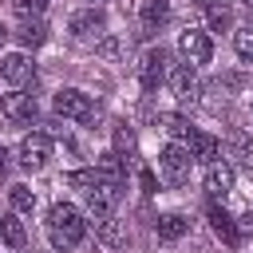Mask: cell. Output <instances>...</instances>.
<instances>
[{"instance_id": "obj_1", "label": "cell", "mask_w": 253, "mask_h": 253, "mask_svg": "<svg viewBox=\"0 0 253 253\" xmlns=\"http://www.w3.org/2000/svg\"><path fill=\"white\" fill-rule=\"evenodd\" d=\"M83 233H87V221H83V210L79 206H71V202H55L51 210H47V237H51V245L55 249H75L79 241H83Z\"/></svg>"}, {"instance_id": "obj_2", "label": "cell", "mask_w": 253, "mask_h": 253, "mask_svg": "<svg viewBox=\"0 0 253 253\" xmlns=\"http://www.w3.org/2000/svg\"><path fill=\"white\" fill-rule=\"evenodd\" d=\"M190 166H194V158H190V150L182 142H166L158 150V174H162L166 186H182L190 178Z\"/></svg>"}, {"instance_id": "obj_3", "label": "cell", "mask_w": 253, "mask_h": 253, "mask_svg": "<svg viewBox=\"0 0 253 253\" xmlns=\"http://www.w3.org/2000/svg\"><path fill=\"white\" fill-rule=\"evenodd\" d=\"M55 115L71 119V123H87L95 115V99L79 87H63V91H55Z\"/></svg>"}, {"instance_id": "obj_4", "label": "cell", "mask_w": 253, "mask_h": 253, "mask_svg": "<svg viewBox=\"0 0 253 253\" xmlns=\"http://www.w3.org/2000/svg\"><path fill=\"white\" fill-rule=\"evenodd\" d=\"M166 75H170V51H166V47H150V51L142 55V63H138V83H142V91H158V87L166 83Z\"/></svg>"}, {"instance_id": "obj_5", "label": "cell", "mask_w": 253, "mask_h": 253, "mask_svg": "<svg viewBox=\"0 0 253 253\" xmlns=\"http://www.w3.org/2000/svg\"><path fill=\"white\" fill-rule=\"evenodd\" d=\"M178 51H182V59H186L190 67H202V63H210L213 43H210V36H206L202 28H186V32L178 36Z\"/></svg>"}, {"instance_id": "obj_6", "label": "cell", "mask_w": 253, "mask_h": 253, "mask_svg": "<svg viewBox=\"0 0 253 253\" xmlns=\"http://www.w3.org/2000/svg\"><path fill=\"white\" fill-rule=\"evenodd\" d=\"M0 115H4L12 126L32 123V119H36V95H28V91H8V95L0 99Z\"/></svg>"}, {"instance_id": "obj_7", "label": "cell", "mask_w": 253, "mask_h": 253, "mask_svg": "<svg viewBox=\"0 0 253 253\" xmlns=\"http://www.w3.org/2000/svg\"><path fill=\"white\" fill-rule=\"evenodd\" d=\"M47 158H51V138L47 134H24V142H20V166L24 170H43L47 166Z\"/></svg>"}, {"instance_id": "obj_8", "label": "cell", "mask_w": 253, "mask_h": 253, "mask_svg": "<svg viewBox=\"0 0 253 253\" xmlns=\"http://www.w3.org/2000/svg\"><path fill=\"white\" fill-rule=\"evenodd\" d=\"M36 75V63L24 55V51H12V55H0V79L4 83H12V87H20V83H28Z\"/></svg>"}, {"instance_id": "obj_9", "label": "cell", "mask_w": 253, "mask_h": 253, "mask_svg": "<svg viewBox=\"0 0 253 253\" xmlns=\"http://www.w3.org/2000/svg\"><path fill=\"white\" fill-rule=\"evenodd\" d=\"M229 190H233V166H229V162H221V158L206 162V194L217 202V198H225Z\"/></svg>"}, {"instance_id": "obj_10", "label": "cell", "mask_w": 253, "mask_h": 253, "mask_svg": "<svg viewBox=\"0 0 253 253\" xmlns=\"http://www.w3.org/2000/svg\"><path fill=\"white\" fill-rule=\"evenodd\" d=\"M119 190H123V186H111V182H99L95 190H87V213H91L95 221L111 217V210H115V202H119Z\"/></svg>"}, {"instance_id": "obj_11", "label": "cell", "mask_w": 253, "mask_h": 253, "mask_svg": "<svg viewBox=\"0 0 253 253\" xmlns=\"http://www.w3.org/2000/svg\"><path fill=\"white\" fill-rule=\"evenodd\" d=\"M166 83H170V91H174L182 103H194V99H198V75H194L190 63H174L170 75H166Z\"/></svg>"}, {"instance_id": "obj_12", "label": "cell", "mask_w": 253, "mask_h": 253, "mask_svg": "<svg viewBox=\"0 0 253 253\" xmlns=\"http://www.w3.org/2000/svg\"><path fill=\"white\" fill-rule=\"evenodd\" d=\"M67 28H71V36H75V40H91V36H99V32L107 28V16H103L99 8H83V12H75V16H71V24H67Z\"/></svg>"}, {"instance_id": "obj_13", "label": "cell", "mask_w": 253, "mask_h": 253, "mask_svg": "<svg viewBox=\"0 0 253 253\" xmlns=\"http://www.w3.org/2000/svg\"><path fill=\"white\" fill-rule=\"evenodd\" d=\"M206 217H210V229H213V233H217L225 245H237V241H241L237 221H233V217H229V213H225L217 202H210V206H206Z\"/></svg>"}, {"instance_id": "obj_14", "label": "cell", "mask_w": 253, "mask_h": 253, "mask_svg": "<svg viewBox=\"0 0 253 253\" xmlns=\"http://www.w3.org/2000/svg\"><path fill=\"white\" fill-rule=\"evenodd\" d=\"M12 36H16V43H20V47H32V51H36V47H43V43H47V24H43L40 16H28Z\"/></svg>"}, {"instance_id": "obj_15", "label": "cell", "mask_w": 253, "mask_h": 253, "mask_svg": "<svg viewBox=\"0 0 253 253\" xmlns=\"http://www.w3.org/2000/svg\"><path fill=\"white\" fill-rule=\"evenodd\" d=\"M186 150H190L194 162H213V158H217V138L206 134V130H194V134L186 138Z\"/></svg>"}, {"instance_id": "obj_16", "label": "cell", "mask_w": 253, "mask_h": 253, "mask_svg": "<svg viewBox=\"0 0 253 253\" xmlns=\"http://www.w3.org/2000/svg\"><path fill=\"white\" fill-rule=\"evenodd\" d=\"M95 237H99V245H107V249H123L130 233H126V221L103 217V221H99V229H95Z\"/></svg>"}, {"instance_id": "obj_17", "label": "cell", "mask_w": 253, "mask_h": 253, "mask_svg": "<svg viewBox=\"0 0 253 253\" xmlns=\"http://www.w3.org/2000/svg\"><path fill=\"white\" fill-rule=\"evenodd\" d=\"M138 20H142V28H146V32H158V28L170 20V0H142Z\"/></svg>"}, {"instance_id": "obj_18", "label": "cell", "mask_w": 253, "mask_h": 253, "mask_svg": "<svg viewBox=\"0 0 253 253\" xmlns=\"http://www.w3.org/2000/svg\"><path fill=\"white\" fill-rule=\"evenodd\" d=\"M95 166H99L103 182H111V186H123V182H126V158H123V154L107 150V154H103V158H99Z\"/></svg>"}, {"instance_id": "obj_19", "label": "cell", "mask_w": 253, "mask_h": 253, "mask_svg": "<svg viewBox=\"0 0 253 253\" xmlns=\"http://www.w3.org/2000/svg\"><path fill=\"white\" fill-rule=\"evenodd\" d=\"M0 241H4L8 249H24V241H28L24 221H20V217H12V213H4V217H0Z\"/></svg>"}, {"instance_id": "obj_20", "label": "cell", "mask_w": 253, "mask_h": 253, "mask_svg": "<svg viewBox=\"0 0 253 253\" xmlns=\"http://www.w3.org/2000/svg\"><path fill=\"white\" fill-rule=\"evenodd\" d=\"M158 126H162V130H166L174 142H186V138L198 130V126H194L186 115H158Z\"/></svg>"}, {"instance_id": "obj_21", "label": "cell", "mask_w": 253, "mask_h": 253, "mask_svg": "<svg viewBox=\"0 0 253 253\" xmlns=\"http://www.w3.org/2000/svg\"><path fill=\"white\" fill-rule=\"evenodd\" d=\"M154 229H158V237H162V241H178V237L190 229V221H186L182 213H162V217L154 221Z\"/></svg>"}, {"instance_id": "obj_22", "label": "cell", "mask_w": 253, "mask_h": 253, "mask_svg": "<svg viewBox=\"0 0 253 253\" xmlns=\"http://www.w3.org/2000/svg\"><path fill=\"white\" fill-rule=\"evenodd\" d=\"M229 154H233L241 166L253 170V134H245V130H229Z\"/></svg>"}, {"instance_id": "obj_23", "label": "cell", "mask_w": 253, "mask_h": 253, "mask_svg": "<svg viewBox=\"0 0 253 253\" xmlns=\"http://www.w3.org/2000/svg\"><path fill=\"white\" fill-rule=\"evenodd\" d=\"M206 24H210V32H225L233 24V16H229V8L221 0H213V4H206Z\"/></svg>"}, {"instance_id": "obj_24", "label": "cell", "mask_w": 253, "mask_h": 253, "mask_svg": "<svg viewBox=\"0 0 253 253\" xmlns=\"http://www.w3.org/2000/svg\"><path fill=\"white\" fill-rule=\"evenodd\" d=\"M63 182H67V186H75V190H95V186L103 182V174H99V166H91V170H71Z\"/></svg>"}, {"instance_id": "obj_25", "label": "cell", "mask_w": 253, "mask_h": 253, "mask_svg": "<svg viewBox=\"0 0 253 253\" xmlns=\"http://www.w3.org/2000/svg\"><path fill=\"white\" fill-rule=\"evenodd\" d=\"M8 202H12L16 213H32V210H36V194H32V186H12V190H8Z\"/></svg>"}, {"instance_id": "obj_26", "label": "cell", "mask_w": 253, "mask_h": 253, "mask_svg": "<svg viewBox=\"0 0 253 253\" xmlns=\"http://www.w3.org/2000/svg\"><path fill=\"white\" fill-rule=\"evenodd\" d=\"M233 47H237V55L245 63H253V28H237L233 32Z\"/></svg>"}, {"instance_id": "obj_27", "label": "cell", "mask_w": 253, "mask_h": 253, "mask_svg": "<svg viewBox=\"0 0 253 253\" xmlns=\"http://www.w3.org/2000/svg\"><path fill=\"white\" fill-rule=\"evenodd\" d=\"M115 154H134V130L130 126H115Z\"/></svg>"}, {"instance_id": "obj_28", "label": "cell", "mask_w": 253, "mask_h": 253, "mask_svg": "<svg viewBox=\"0 0 253 253\" xmlns=\"http://www.w3.org/2000/svg\"><path fill=\"white\" fill-rule=\"evenodd\" d=\"M12 4H16L20 20H28V16H40V12L47 8V0H12Z\"/></svg>"}, {"instance_id": "obj_29", "label": "cell", "mask_w": 253, "mask_h": 253, "mask_svg": "<svg viewBox=\"0 0 253 253\" xmlns=\"http://www.w3.org/2000/svg\"><path fill=\"white\" fill-rule=\"evenodd\" d=\"M138 182H142V194H146V198L158 190V178H154V170H142V174H138Z\"/></svg>"}, {"instance_id": "obj_30", "label": "cell", "mask_w": 253, "mask_h": 253, "mask_svg": "<svg viewBox=\"0 0 253 253\" xmlns=\"http://www.w3.org/2000/svg\"><path fill=\"white\" fill-rule=\"evenodd\" d=\"M237 229H241V233H253V206H249V213L241 217V225H237Z\"/></svg>"}, {"instance_id": "obj_31", "label": "cell", "mask_w": 253, "mask_h": 253, "mask_svg": "<svg viewBox=\"0 0 253 253\" xmlns=\"http://www.w3.org/2000/svg\"><path fill=\"white\" fill-rule=\"evenodd\" d=\"M0 174H8V150L0 146Z\"/></svg>"}, {"instance_id": "obj_32", "label": "cell", "mask_w": 253, "mask_h": 253, "mask_svg": "<svg viewBox=\"0 0 253 253\" xmlns=\"http://www.w3.org/2000/svg\"><path fill=\"white\" fill-rule=\"evenodd\" d=\"M4 40H8V28H4V24H0V47H4Z\"/></svg>"}, {"instance_id": "obj_33", "label": "cell", "mask_w": 253, "mask_h": 253, "mask_svg": "<svg viewBox=\"0 0 253 253\" xmlns=\"http://www.w3.org/2000/svg\"><path fill=\"white\" fill-rule=\"evenodd\" d=\"M190 4H198V8H206V4H213V0H190Z\"/></svg>"}, {"instance_id": "obj_34", "label": "cell", "mask_w": 253, "mask_h": 253, "mask_svg": "<svg viewBox=\"0 0 253 253\" xmlns=\"http://www.w3.org/2000/svg\"><path fill=\"white\" fill-rule=\"evenodd\" d=\"M241 4H249V8H253V0H241Z\"/></svg>"}, {"instance_id": "obj_35", "label": "cell", "mask_w": 253, "mask_h": 253, "mask_svg": "<svg viewBox=\"0 0 253 253\" xmlns=\"http://www.w3.org/2000/svg\"><path fill=\"white\" fill-rule=\"evenodd\" d=\"M0 217H4V213H0Z\"/></svg>"}]
</instances>
